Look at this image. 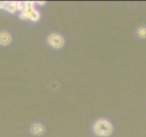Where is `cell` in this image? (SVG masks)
Listing matches in <instances>:
<instances>
[{
	"mask_svg": "<svg viewBox=\"0 0 146 137\" xmlns=\"http://www.w3.org/2000/svg\"><path fill=\"white\" fill-rule=\"evenodd\" d=\"M93 132L98 136L107 137L112 134L113 126L106 119H99L93 125Z\"/></svg>",
	"mask_w": 146,
	"mask_h": 137,
	"instance_id": "cell-1",
	"label": "cell"
},
{
	"mask_svg": "<svg viewBox=\"0 0 146 137\" xmlns=\"http://www.w3.org/2000/svg\"><path fill=\"white\" fill-rule=\"evenodd\" d=\"M35 2H25V7L20 12L19 17L21 19H29L31 21H38L40 18V13L35 8Z\"/></svg>",
	"mask_w": 146,
	"mask_h": 137,
	"instance_id": "cell-2",
	"label": "cell"
},
{
	"mask_svg": "<svg viewBox=\"0 0 146 137\" xmlns=\"http://www.w3.org/2000/svg\"><path fill=\"white\" fill-rule=\"evenodd\" d=\"M48 42L51 47H53L55 49H60L64 46L65 41H64V39L62 36L56 34V33H53V34H50L48 37Z\"/></svg>",
	"mask_w": 146,
	"mask_h": 137,
	"instance_id": "cell-3",
	"label": "cell"
},
{
	"mask_svg": "<svg viewBox=\"0 0 146 137\" xmlns=\"http://www.w3.org/2000/svg\"><path fill=\"white\" fill-rule=\"evenodd\" d=\"M0 8L6 9L9 13H15L17 10V2L14 1H0Z\"/></svg>",
	"mask_w": 146,
	"mask_h": 137,
	"instance_id": "cell-4",
	"label": "cell"
},
{
	"mask_svg": "<svg viewBox=\"0 0 146 137\" xmlns=\"http://www.w3.org/2000/svg\"><path fill=\"white\" fill-rule=\"evenodd\" d=\"M12 37L7 31H1L0 32V44L3 46H7L11 42Z\"/></svg>",
	"mask_w": 146,
	"mask_h": 137,
	"instance_id": "cell-5",
	"label": "cell"
},
{
	"mask_svg": "<svg viewBox=\"0 0 146 137\" xmlns=\"http://www.w3.org/2000/svg\"><path fill=\"white\" fill-rule=\"evenodd\" d=\"M45 131V128L40 123H35L31 126V132L34 134H42Z\"/></svg>",
	"mask_w": 146,
	"mask_h": 137,
	"instance_id": "cell-6",
	"label": "cell"
},
{
	"mask_svg": "<svg viewBox=\"0 0 146 137\" xmlns=\"http://www.w3.org/2000/svg\"><path fill=\"white\" fill-rule=\"evenodd\" d=\"M138 36L141 39H145L146 38V27H140L138 30Z\"/></svg>",
	"mask_w": 146,
	"mask_h": 137,
	"instance_id": "cell-7",
	"label": "cell"
}]
</instances>
